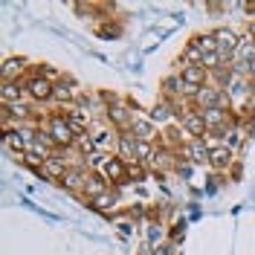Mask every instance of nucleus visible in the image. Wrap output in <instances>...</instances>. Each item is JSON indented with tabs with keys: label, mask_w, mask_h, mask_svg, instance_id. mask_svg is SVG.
Instances as JSON below:
<instances>
[{
	"label": "nucleus",
	"mask_w": 255,
	"mask_h": 255,
	"mask_svg": "<svg viewBox=\"0 0 255 255\" xmlns=\"http://www.w3.org/2000/svg\"><path fill=\"white\" fill-rule=\"evenodd\" d=\"M215 41H218V55L221 58H232L238 52V38L232 29H218L215 32Z\"/></svg>",
	"instance_id": "f03ea898"
},
{
	"label": "nucleus",
	"mask_w": 255,
	"mask_h": 255,
	"mask_svg": "<svg viewBox=\"0 0 255 255\" xmlns=\"http://www.w3.org/2000/svg\"><path fill=\"white\" fill-rule=\"evenodd\" d=\"M105 177L119 183V180L125 177V165H122V159H111V162H105Z\"/></svg>",
	"instance_id": "9b49d317"
},
{
	"label": "nucleus",
	"mask_w": 255,
	"mask_h": 255,
	"mask_svg": "<svg viewBox=\"0 0 255 255\" xmlns=\"http://www.w3.org/2000/svg\"><path fill=\"white\" fill-rule=\"evenodd\" d=\"M38 174L49 177V180H64V177H67V168H64V162H61L58 157H49L47 162H44V168H41Z\"/></svg>",
	"instance_id": "20e7f679"
},
{
	"label": "nucleus",
	"mask_w": 255,
	"mask_h": 255,
	"mask_svg": "<svg viewBox=\"0 0 255 255\" xmlns=\"http://www.w3.org/2000/svg\"><path fill=\"white\" fill-rule=\"evenodd\" d=\"M84 191L96 200L99 194H105V180H102L99 174H90V177H87V183H84Z\"/></svg>",
	"instance_id": "1a4fd4ad"
},
{
	"label": "nucleus",
	"mask_w": 255,
	"mask_h": 255,
	"mask_svg": "<svg viewBox=\"0 0 255 255\" xmlns=\"http://www.w3.org/2000/svg\"><path fill=\"white\" fill-rule=\"evenodd\" d=\"M79 148L87 154V151H93V148H96V142L90 139V136H81V139H79Z\"/></svg>",
	"instance_id": "393cba45"
},
{
	"label": "nucleus",
	"mask_w": 255,
	"mask_h": 255,
	"mask_svg": "<svg viewBox=\"0 0 255 255\" xmlns=\"http://www.w3.org/2000/svg\"><path fill=\"white\" fill-rule=\"evenodd\" d=\"M17 99H20V90H17V84L6 81V84H3V105H17Z\"/></svg>",
	"instance_id": "dca6fc26"
},
{
	"label": "nucleus",
	"mask_w": 255,
	"mask_h": 255,
	"mask_svg": "<svg viewBox=\"0 0 255 255\" xmlns=\"http://www.w3.org/2000/svg\"><path fill=\"white\" fill-rule=\"evenodd\" d=\"M197 102H200V105H206V111H212V108H221V105H226L223 93H221V90H212V87H203V90L197 93Z\"/></svg>",
	"instance_id": "7ed1b4c3"
},
{
	"label": "nucleus",
	"mask_w": 255,
	"mask_h": 255,
	"mask_svg": "<svg viewBox=\"0 0 255 255\" xmlns=\"http://www.w3.org/2000/svg\"><path fill=\"white\" fill-rule=\"evenodd\" d=\"M203 122H206V130L209 128H221L226 122V113L221 108H212V111H203Z\"/></svg>",
	"instance_id": "6e6552de"
},
{
	"label": "nucleus",
	"mask_w": 255,
	"mask_h": 255,
	"mask_svg": "<svg viewBox=\"0 0 255 255\" xmlns=\"http://www.w3.org/2000/svg\"><path fill=\"white\" fill-rule=\"evenodd\" d=\"M52 90H55V87H52L47 79H41V76H35V79L29 81V93L35 96V99H49Z\"/></svg>",
	"instance_id": "39448f33"
},
{
	"label": "nucleus",
	"mask_w": 255,
	"mask_h": 255,
	"mask_svg": "<svg viewBox=\"0 0 255 255\" xmlns=\"http://www.w3.org/2000/svg\"><path fill=\"white\" fill-rule=\"evenodd\" d=\"M250 35H253V38H255V20H253V23H250Z\"/></svg>",
	"instance_id": "2f4dec72"
},
{
	"label": "nucleus",
	"mask_w": 255,
	"mask_h": 255,
	"mask_svg": "<svg viewBox=\"0 0 255 255\" xmlns=\"http://www.w3.org/2000/svg\"><path fill=\"white\" fill-rule=\"evenodd\" d=\"M168 116V111H165V105H154V111H151V119H157V122H162Z\"/></svg>",
	"instance_id": "5701e85b"
},
{
	"label": "nucleus",
	"mask_w": 255,
	"mask_h": 255,
	"mask_svg": "<svg viewBox=\"0 0 255 255\" xmlns=\"http://www.w3.org/2000/svg\"><path fill=\"white\" fill-rule=\"evenodd\" d=\"M133 133L139 136V142H148L151 136H154V128H151V122H145V119H133Z\"/></svg>",
	"instance_id": "f8f14e48"
},
{
	"label": "nucleus",
	"mask_w": 255,
	"mask_h": 255,
	"mask_svg": "<svg viewBox=\"0 0 255 255\" xmlns=\"http://www.w3.org/2000/svg\"><path fill=\"white\" fill-rule=\"evenodd\" d=\"M67 122H70V128H73V130H76V133H81V130H84V128H87V119H84V113H70V116H67Z\"/></svg>",
	"instance_id": "a211bd4d"
},
{
	"label": "nucleus",
	"mask_w": 255,
	"mask_h": 255,
	"mask_svg": "<svg viewBox=\"0 0 255 255\" xmlns=\"http://www.w3.org/2000/svg\"><path fill=\"white\" fill-rule=\"evenodd\" d=\"M186 128H189V133H194V136H203V130H206L203 113H191V116H186Z\"/></svg>",
	"instance_id": "9d476101"
},
{
	"label": "nucleus",
	"mask_w": 255,
	"mask_h": 255,
	"mask_svg": "<svg viewBox=\"0 0 255 255\" xmlns=\"http://www.w3.org/2000/svg\"><path fill=\"white\" fill-rule=\"evenodd\" d=\"M67 189H79V186H84L87 183V177H84V171H67V177L61 180Z\"/></svg>",
	"instance_id": "2eb2a0df"
},
{
	"label": "nucleus",
	"mask_w": 255,
	"mask_h": 255,
	"mask_svg": "<svg viewBox=\"0 0 255 255\" xmlns=\"http://www.w3.org/2000/svg\"><path fill=\"white\" fill-rule=\"evenodd\" d=\"M183 229H186V223H177L174 232H171V238H174V241H183Z\"/></svg>",
	"instance_id": "bb28decb"
},
{
	"label": "nucleus",
	"mask_w": 255,
	"mask_h": 255,
	"mask_svg": "<svg viewBox=\"0 0 255 255\" xmlns=\"http://www.w3.org/2000/svg\"><path fill=\"white\" fill-rule=\"evenodd\" d=\"M113 203H116V194H108V191H105V194H99V197L93 200V209H99V212H111Z\"/></svg>",
	"instance_id": "f3484780"
},
{
	"label": "nucleus",
	"mask_w": 255,
	"mask_h": 255,
	"mask_svg": "<svg viewBox=\"0 0 255 255\" xmlns=\"http://www.w3.org/2000/svg\"><path fill=\"white\" fill-rule=\"evenodd\" d=\"M49 136L55 139V145H73L76 142V130L70 128V122H64L61 116H55L49 122Z\"/></svg>",
	"instance_id": "f257e3e1"
},
{
	"label": "nucleus",
	"mask_w": 255,
	"mask_h": 255,
	"mask_svg": "<svg viewBox=\"0 0 255 255\" xmlns=\"http://www.w3.org/2000/svg\"><path fill=\"white\" fill-rule=\"evenodd\" d=\"M148 235H151V244H157V241L162 238V232H159V226H151V232H148Z\"/></svg>",
	"instance_id": "cd10ccee"
},
{
	"label": "nucleus",
	"mask_w": 255,
	"mask_h": 255,
	"mask_svg": "<svg viewBox=\"0 0 255 255\" xmlns=\"http://www.w3.org/2000/svg\"><path fill=\"white\" fill-rule=\"evenodd\" d=\"M189 154H191V162H209V151L206 145H203V139H194V142L189 145Z\"/></svg>",
	"instance_id": "0eeeda50"
},
{
	"label": "nucleus",
	"mask_w": 255,
	"mask_h": 255,
	"mask_svg": "<svg viewBox=\"0 0 255 255\" xmlns=\"http://www.w3.org/2000/svg\"><path fill=\"white\" fill-rule=\"evenodd\" d=\"M157 255H174V244H165V247H159Z\"/></svg>",
	"instance_id": "c85d7f7f"
},
{
	"label": "nucleus",
	"mask_w": 255,
	"mask_h": 255,
	"mask_svg": "<svg viewBox=\"0 0 255 255\" xmlns=\"http://www.w3.org/2000/svg\"><path fill=\"white\" fill-rule=\"evenodd\" d=\"M111 119L116 122V125H128V122H130V119H128V108H122V105H116V108L111 111ZM130 125H133V122H130Z\"/></svg>",
	"instance_id": "6ab92c4d"
},
{
	"label": "nucleus",
	"mask_w": 255,
	"mask_h": 255,
	"mask_svg": "<svg viewBox=\"0 0 255 255\" xmlns=\"http://www.w3.org/2000/svg\"><path fill=\"white\" fill-rule=\"evenodd\" d=\"M102 154H90V157H87V162H90V165H102Z\"/></svg>",
	"instance_id": "c756f323"
},
{
	"label": "nucleus",
	"mask_w": 255,
	"mask_h": 255,
	"mask_svg": "<svg viewBox=\"0 0 255 255\" xmlns=\"http://www.w3.org/2000/svg\"><path fill=\"white\" fill-rule=\"evenodd\" d=\"M6 142L12 145V148H15V151H20V148H23V133H20V130H9V133H6Z\"/></svg>",
	"instance_id": "aec40b11"
},
{
	"label": "nucleus",
	"mask_w": 255,
	"mask_h": 255,
	"mask_svg": "<svg viewBox=\"0 0 255 255\" xmlns=\"http://www.w3.org/2000/svg\"><path fill=\"white\" fill-rule=\"evenodd\" d=\"M191 44L200 49L203 55H206V52H218V41H215V35H200V38H194Z\"/></svg>",
	"instance_id": "ddd939ff"
},
{
	"label": "nucleus",
	"mask_w": 255,
	"mask_h": 255,
	"mask_svg": "<svg viewBox=\"0 0 255 255\" xmlns=\"http://www.w3.org/2000/svg\"><path fill=\"white\" fill-rule=\"evenodd\" d=\"M136 157H139V159H151V157H154V154L148 151V142H136Z\"/></svg>",
	"instance_id": "b1692460"
},
{
	"label": "nucleus",
	"mask_w": 255,
	"mask_h": 255,
	"mask_svg": "<svg viewBox=\"0 0 255 255\" xmlns=\"http://www.w3.org/2000/svg\"><path fill=\"white\" fill-rule=\"evenodd\" d=\"M218 61H221V55H218V52H206V55H203V61H200V67L209 70V67H215Z\"/></svg>",
	"instance_id": "4be33fe9"
},
{
	"label": "nucleus",
	"mask_w": 255,
	"mask_h": 255,
	"mask_svg": "<svg viewBox=\"0 0 255 255\" xmlns=\"http://www.w3.org/2000/svg\"><path fill=\"white\" fill-rule=\"evenodd\" d=\"M52 96H55L58 102H70V99H73V90H70V84H64V81H61V84L52 90Z\"/></svg>",
	"instance_id": "412c9836"
},
{
	"label": "nucleus",
	"mask_w": 255,
	"mask_h": 255,
	"mask_svg": "<svg viewBox=\"0 0 255 255\" xmlns=\"http://www.w3.org/2000/svg\"><path fill=\"white\" fill-rule=\"evenodd\" d=\"M209 162H212V168H226V165L232 162V151H229V148H215V151L209 154Z\"/></svg>",
	"instance_id": "423d86ee"
},
{
	"label": "nucleus",
	"mask_w": 255,
	"mask_h": 255,
	"mask_svg": "<svg viewBox=\"0 0 255 255\" xmlns=\"http://www.w3.org/2000/svg\"><path fill=\"white\" fill-rule=\"evenodd\" d=\"M20 70H23V61H20V58H9V61L3 64V79L12 81L17 73H20Z\"/></svg>",
	"instance_id": "4468645a"
},
{
	"label": "nucleus",
	"mask_w": 255,
	"mask_h": 255,
	"mask_svg": "<svg viewBox=\"0 0 255 255\" xmlns=\"http://www.w3.org/2000/svg\"><path fill=\"white\" fill-rule=\"evenodd\" d=\"M244 67L250 70V76H255V55H253V58H250V61H247V64H244Z\"/></svg>",
	"instance_id": "7c9ffc66"
},
{
	"label": "nucleus",
	"mask_w": 255,
	"mask_h": 255,
	"mask_svg": "<svg viewBox=\"0 0 255 255\" xmlns=\"http://www.w3.org/2000/svg\"><path fill=\"white\" fill-rule=\"evenodd\" d=\"M99 35H102V38H116V35H119V26H102Z\"/></svg>",
	"instance_id": "a878e982"
}]
</instances>
